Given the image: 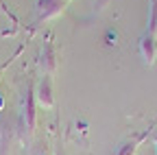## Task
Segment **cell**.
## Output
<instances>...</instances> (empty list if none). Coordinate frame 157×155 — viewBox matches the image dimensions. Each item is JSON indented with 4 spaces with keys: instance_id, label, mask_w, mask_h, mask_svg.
Wrapping results in <instances>:
<instances>
[{
    "instance_id": "6da1fadb",
    "label": "cell",
    "mask_w": 157,
    "mask_h": 155,
    "mask_svg": "<svg viewBox=\"0 0 157 155\" xmlns=\"http://www.w3.org/2000/svg\"><path fill=\"white\" fill-rule=\"evenodd\" d=\"M37 101H39V105H44V107H52V105H55L52 85H50V79H48V76L42 81V85H39V90H37Z\"/></svg>"
},
{
    "instance_id": "7a4b0ae2",
    "label": "cell",
    "mask_w": 157,
    "mask_h": 155,
    "mask_svg": "<svg viewBox=\"0 0 157 155\" xmlns=\"http://www.w3.org/2000/svg\"><path fill=\"white\" fill-rule=\"evenodd\" d=\"M39 66H42V70H44V72H48V74H52V72H55L57 61H55V50H52V46H50V44L42 50V59H39Z\"/></svg>"
},
{
    "instance_id": "3957f363",
    "label": "cell",
    "mask_w": 157,
    "mask_h": 155,
    "mask_svg": "<svg viewBox=\"0 0 157 155\" xmlns=\"http://www.w3.org/2000/svg\"><path fill=\"white\" fill-rule=\"evenodd\" d=\"M39 13H42V17L46 20V17H55L61 13V0H44L42 5H39Z\"/></svg>"
},
{
    "instance_id": "277c9868",
    "label": "cell",
    "mask_w": 157,
    "mask_h": 155,
    "mask_svg": "<svg viewBox=\"0 0 157 155\" xmlns=\"http://www.w3.org/2000/svg\"><path fill=\"white\" fill-rule=\"evenodd\" d=\"M2 70H5V68H0V72H2Z\"/></svg>"
}]
</instances>
